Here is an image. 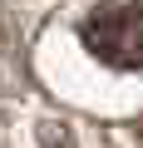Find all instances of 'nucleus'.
<instances>
[{
    "instance_id": "nucleus-2",
    "label": "nucleus",
    "mask_w": 143,
    "mask_h": 148,
    "mask_svg": "<svg viewBox=\"0 0 143 148\" xmlns=\"http://www.w3.org/2000/svg\"><path fill=\"white\" fill-rule=\"evenodd\" d=\"M15 84V30H10V15L0 10V89Z\"/></svg>"
},
{
    "instance_id": "nucleus-1",
    "label": "nucleus",
    "mask_w": 143,
    "mask_h": 148,
    "mask_svg": "<svg viewBox=\"0 0 143 148\" xmlns=\"http://www.w3.org/2000/svg\"><path fill=\"white\" fill-rule=\"evenodd\" d=\"M79 40L109 69H143V5L138 0H99L79 20Z\"/></svg>"
}]
</instances>
